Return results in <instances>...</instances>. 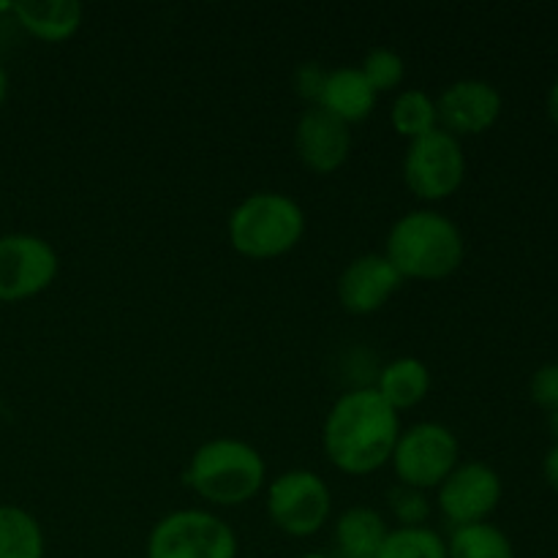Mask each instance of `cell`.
Instances as JSON below:
<instances>
[{
    "label": "cell",
    "instance_id": "obj_26",
    "mask_svg": "<svg viewBox=\"0 0 558 558\" xmlns=\"http://www.w3.org/2000/svg\"><path fill=\"white\" fill-rule=\"evenodd\" d=\"M543 472H545V480H548L550 488L558 490V445L548 452V456H545Z\"/></svg>",
    "mask_w": 558,
    "mask_h": 558
},
{
    "label": "cell",
    "instance_id": "obj_11",
    "mask_svg": "<svg viewBox=\"0 0 558 558\" xmlns=\"http://www.w3.org/2000/svg\"><path fill=\"white\" fill-rule=\"evenodd\" d=\"M403 287L401 272L381 251L360 254L341 270L336 283L338 303L354 316H368L385 308L392 294Z\"/></svg>",
    "mask_w": 558,
    "mask_h": 558
},
{
    "label": "cell",
    "instance_id": "obj_20",
    "mask_svg": "<svg viewBox=\"0 0 558 558\" xmlns=\"http://www.w3.org/2000/svg\"><path fill=\"white\" fill-rule=\"evenodd\" d=\"M447 558H515V550L501 529L485 521L452 529L447 539Z\"/></svg>",
    "mask_w": 558,
    "mask_h": 558
},
{
    "label": "cell",
    "instance_id": "obj_14",
    "mask_svg": "<svg viewBox=\"0 0 558 558\" xmlns=\"http://www.w3.org/2000/svg\"><path fill=\"white\" fill-rule=\"evenodd\" d=\"M376 101H379V96H376V90L371 87V82L365 80L357 65H338V69L327 71L325 87H322V96L316 107H322L332 118L352 125L371 118L376 109Z\"/></svg>",
    "mask_w": 558,
    "mask_h": 558
},
{
    "label": "cell",
    "instance_id": "obj_23",
    "mask_svg": "<svg viewBox=\"0 0 558 558\" xmlns=\"http://www.w3.org/2000/svg\"><path fill=\"white\" fill-rule=\"evenodd\" d=\"M387 507H390L398 526H428L430 512H434V501H430L428 490L401 483L387 490Z\"/></svg>",
    "mask_w": 558,
    "mask_h": 558
},
{
    "label": "cell",
    "instance_id": "obj_15",
    "mask_svg": "<svg viewBox=\"0 0 558 558\" xmlns=\"http://www.w3.org/2000/svg\"><path fill=\"white\" fill-rule=\"evenodd\" d=\"M387 526L385 515L374 507H349L336 518L332 526V556L336 558H376L379 556L381 543H385Z\"/></svg>",
    "mask_w": 558,
    "mask_h": 558
},
{
    "label": "cell",
    "instance_id": "obj_27",
    "mask_svg": "<svg viewBox=\"0 0 558 558\" xmlns=\"http://www.w3.org/2000/svg\"><path fill=\"white\" fill-rule=\"evenodd\" d=\"M548 114H550V120H554V123L558 125V80L548 93Z\"/></svg>",
    "mask_w": 558,
    "mask_h": 558
},
{
    "label": "cell",
    "instance_id": "obj_22",
    "mask_svg": "<svg viewBox=\"0 0 558 558\" xmlns=\"http://www.w3.org/2000/svg\"><path fill=\"white\" fill-rule=\"evenodd\" d=\"M357 69L363 71L365 80L371 82L376 96H381V93H398L401 90L403 80H407V60L390 47L368 49Z\"/></svg>",
    "mask_w": 558,
    "mask_h": 558
},
{
    "label": "cell",
    "instance_id": "obj_9",
    "mask_svg": "<svg viewBox=\"0 0 558 558\" xmlns=\"http://www.w3.org/2000/svg\"><path fill=\"white\" fill-rule=\"evenodd\" d=\"M60 256L49 240L27 232L0 238V303H20L52 287Z\"/></svg>",
    "mask_w": 558,
    "mask_h": 558
},
{
    "label": "cell",
    "instance_id": "obj_29",
    "mask_svg": "<svg viewBox=\"0 0 558 558\" xmlns=\"http://www.w3.org/2000/svg\"><path fill=\"white\" fill-rule=\"evenodd\" d=\"M548 428H550V434H554V439H556V445H558V409H556V412H550Z\"/></svg>",
    "mask_w": 558,
    "mask_h": 558
},
{
    "label": "cell",
    "instance_id": "obj_16",
    "mask_svg": "<svg viewBox=\"0 0 558 558\" xmlns=\"http://www.w3.org/2000/svg\"><path fill=\"white\" fill-rule=\"evenodd\" d=\"M16 22L41 41H65L85 20V9L76 0H20L11 3Z\"/></svg>",
    "mask_w": 558,
    "mask_h": 558
},
{
    "label": "cell",
    "instance_id": "obj_19",
    "mask_svg": "<svg viewBox=\"0 0 558 558\" xmlns=\"http://www.w3.org/2000/svg\"><path fill=\"white\" fill-rule=\"evenodd\" d=\"M0 558H44L41 523L22 507L0 505Z\"/></svg>",
    "mask_w": 558,
    "mask_h": 558
},
{
    "label": "cell",
    "instance_id": "obj_17",
    "mask_svg": "<svg viewBox=\"0 0 558 558\" xmlns=\"http://www.w3.org/2000/svg\"><path fill=\"white\" fill-rule=\"evenodd\" d=\"M430 385H434V376H430V368L423 360L396 357L387 365H381L371 387L401 414L423 403L428 398Z\"/></svg>",
    "mask_w": 558,
    "mask_h": 558
},
{
    "label": "cell",
    "instance_id": "obj_13",
    "mask_svg": "<svg viewBox=\"0 0 558 558\" xmlns=\"http://www.w3.org/2000/svg\"><path fill=\"white\" fill-rule=\"evenodd\" d=\"M294 153L311 172H338L352 153V129L322 107H308L294 125Z\"/></svg>",
    "mask_w": 558,
    "mask_h": 558
},
{
    "label": "cell",
    "instance_id": "obj_12",
    "mask_svg": "<svg viewBox=\"0 0 558 558\" xmlns=\"http://www.w3.org/2000/svg\"><path fill=\"white\" fill-rule=\"evenodd\" d=\"M439 129L452 136L485 134L501 114V93L485 80H458L436 96Z\"/></svg>",
    "mask_w": 558,
    "mask_h": 558
},
{
    "label": "cell",
    "instance_id": "obj_5",
    "mask_svg": "<svg viewBox=\"0 0 558 558\" xmlns=\"http://www.w3.org/2000/svg\"><path fill=\"white\" fill-rule=\"evenodd\" d=\"M234 529L202 507H183L158 518L147 534L145 558H238Z\"/></svg>",
    "mask_w": 558,
    "mask_h": 558
},
{
    "label": "cell",
    "instance_id": "obj_25",
    "mask_svg": "<svg viewBox=\"0 0 558 558\" xmlns=\"http://www.w3.org/2000/svg\"><path fill=\"white\" fill-rule=\"evenodd\" d=\"M532 398L537 407L548 409V412H556L558 409V363H548L543 368L534 371L532 376Z\"/></svg>",
    "mask_w": 558,
    "mask_h": 558
},
{
    "label": "cell",
    "instance_id": "obj_4",
    "mask_svg": "<svg viewBox=\"0 0 558 558\" xmlns=\"http://www.w3.org/2000/svg\"><path fill=\"white\" fill-rule=\"evenodd\" d=\"M305 234V210L283 191H254L227 218V238L240 256L278 259L298 248Z\"/></svg>",
    "mask_w": 558,
    "mask_h": 558
},
{
    "label": "cell",
    "instance_id": "obj_3",
    "mask_svg": "<svg viewBox=\"0 0 558 558\" xmlns=\"http://www.w3.org/2000/svg\"><path fill=\"white\" fill-rule=\"evenodd\" d=\"M185 488L213 507H243L267 485V463L254 445L234 436L207 439L191 452Z\"/></svg>",
    "mask_w": 558,
    "mask_h": 558
},
{
    "label": "cell",
    "instance_id": "obj_6",
    "mask_svg": "<svg viewBox=\"0 0 558 558\" xmlns=\"http://www.w3.org/2000/svg\"><path fill=\"white\" fill-rule=\"evenodd\" d=\"M267 518L289 537H314L332 515V490L311 469H289L265 485Z\"/></svg>",
    "mask_w": 558,
    "mask_h": 558
},
{
    "label": "cell",
    "instance_id": "obj_10",
    "mask_svg": "<svg viewBox=\"0 0 558 558\" xmlns=\"http://www.w3.org/2000/svg\"><path fill=\"white\" fill-rule=\"evenodd\" d=\"M501 501V477L483 461L458 463L436 488V507L452 529L485 523Z\"/></svg>",
    "mask_w": 558,
    "mask_h": 558
},
{
    "label": "cell",
    "instance_id": "obj_21",
    "mask_svg": "<svg viewBox=\"0 0 558 558\" xmlns=\"http://www.w3.org/2000/svg\"><path fill=\"white\" fill-rule=\"evenodd\" d=\"M376 558H447V539L430 526H396Z\"/></svg>",
    "mask_w": 558,
    "mask_h": 558
},
{
    "label": "cell",
    "instance_id": "obj_28",
    "mask_svg": "<svg viewBox=\"0 0 558 558\" xmlns=\"http://www.w3.org/2000/svg\"><path fill=\"white\" fill-rule=\"evenodd\" d=\"M5 93H9V76H5L3 65H0V107H3L5 101Z\"/></svg>",
    "mask_w": 558,
    "mask_h": 558
},
{
    "label": "cell",
    "instance_id": "obj_7",
    "mask_svg": "<svg viewBox=\"0 0 558 558\" xmlns=\"http://www.w3.org/2000/svg\"><path fill=\"white\" fill-rule=\"evenodd\" d=\"M458 463H461L458 436L445 423H430V420L401 428L390 458L396 483L420 490L439 488Z\"/></svg>",
    "mask_w": 558,
    "mask_h": 558
},
{
    "label": "cell",
    "instance_id": "obj_8",
    "mask_svg": "<svg viewBox=\"0 0 558 558\" xmlns=\"http://www.w3.org/2000/svg\"><path fill=\"white\" fill-rule=\"evenodd\" d=\"M466 178V153L458 136L436 129L412 140L403 153V183L420 202H445Z\"/></svg>",
    "mask_w": 558,
    "mask_h": 558
},
{
    "label": "cell",
    "instance_id": "obj_1",
    "mask_svg": "<svg viewBox=\"0 0 558 558\" xmlns=\"http://www.w3.org/2000/svg\"><path fill=\"white\" fill-rule=\"evenodd\" d=\"M401 414L371 385L341 392L322 423V450L343 474L365 477L390 463Z\"/></svg>",
    "mask_w": 558,
    "mask_h": 558
},
{
    "label": "cell",
    "instance_id": "obj_18",
    "mask_svg": "<svg viewBox=\"0 0 558 558\" xmlns=\"http://www.w3.org/2000/svg\"><path fill=\"white\" fill-rule=\"evenodd\" d=\"M390 123L396 134L407 142L430 134V131L439 129L436 98L425 93L423 87H401L392 98Z\"/></svg>",
    "mask_w": 558,
    "mask_h": 558
},
{
    "label": "cell",
    "instance_id": "obj_24",
    "mask_svg": "<svg viewBox=\"0 0 558 558\" xmlns=\"http://www.w3.org/2000/svg\"><path fill=\"white\" fill-rule=\"evenodd\" d=\"M325 80H327V69H322V63H316V60L300 63L292 76L294 93H298L300 98H305L308 107H316L322 96V87H325Z\"/></svg>",
    "mask_w": 558,
    "mask_h": 558
},
{
    "label": "cell",
    "instance_id": "obj_30",
    "mask_svg": "<svg viewBox=\"0 0 558 558\" xmlns=\"http://www.w3.org/2000/svg\"><path fill=\"white\" fill-rule=\"evenodd\" d=\"M303 558H336L332 554H305Z\"/></svg>",
    "mask_w": 558,
    "mask_h": 558
},
{
    "label": "cell",
    "instance_id": "obj_2",
    "mask_svg": "<svg viewBox=\"0 0 558 558\" xmlns=\"http://www.w3.org/2000/svg\"><path fill=\"white\" fill-rule=\"evenodd\" d=\"M381 254L392 262L403 281H441L463 265V232L447 213L417 207L396 218Z\"/></svg>",
    "mask_w": 558,
    "mask_h": 558
}]
</instances>
